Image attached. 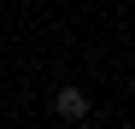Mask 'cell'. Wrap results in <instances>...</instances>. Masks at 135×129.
Listing matches in <instances>:
<instances>
[{
	"label": "cell",
	"instance_id": "1",
	"mask_svg": "<svg viewBox=\"0 0 135 129\" xmlns=\"http://www.w3.org/2000/svg\"><path fill=\"white\" fill-rule=\"evenodd\" d=\"M53 112H59L65 123H82V117H88V94H82V88H59V94H53Z\"/></svg>",
	"mask_w": 135,
	"mask_h": 129
},
{
	"label": "cell",
	"instance_id": "2",
	"mask_svg": "<svg viewBox=\"0 0 135 129\" xmlns=\"http://www.w3.org/2000/svg\"><path fill=\"white\" fill-rule=\"evenodd\" d=\"M129 94H135V76H129Z\"/></svg>",
	"mask_w": 135,
	"mask_h": 129
}]
</instances>
